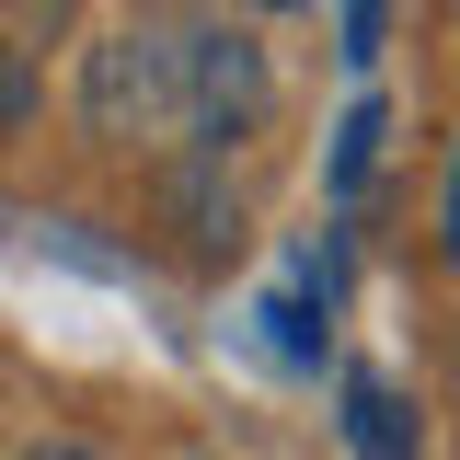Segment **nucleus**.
Listing matches in <instances>:
<instances>
[{
	"mask_svg": "<svg viewBox=\"0 0 460 460\" xmlns=\"http://www.w3.org/2000/svg\"><path fill=\"white\" fill-rule=\"evenodd\" d=\"M438 242H449V253H460V172H449V219H438Z\"/></svg>",
	"mask_w": 460,
	"mask_h": 460,
	"instance_id": "6e6552de",
	"label": "nucleus"
},
{
	"mask_svg": "<svg viewBox=\"0 0 460 460\" xmlns=\"http://www.w3.org/2000/svg\"><path fill=\"white\" fill-rule=\"evenodd\" d=\"M277 115V69L253 35H230V23H196V58H184V150H242L253 127Z\"/></svg>",
	"mask_w": 460,
	"mask_h": 460,
	"instance_id": "f03ea898",
	"label": "nucleus"
},
{
	"mask_svg": "<svg viewBox=\"0 0 460 460\" xmlns=\"http://www.w3.org/2000/svg\"><path fill=\"white\" fill-rule=\"evenodd\" d=\"M368 162H380V104H345V127H334V196H357Z\"/></svg>",
	"mask_w": 460,
	"mask_h": 460,
	"instance_id": "20e7f679",
	"label": "nucleus"
},
{
	"mask_svg": "<svg viewBox=\"0 0 460 460\" xmlns=\"http://www.w3.org/2000/svg\"><path fill=\"white\" fill-rule=\"evenodd\" d=\"M12 127H35V69H23V47L0 35V138Z\"/></svg>",
	"mask_w": 460,
	"mask_h": 460,
	"instance_id": "39448f33",
	"label": "nucleus"
},
{
	"mask_svg": "<svg viewBox=\"0 0 460 460\" xmlns=\"http://www.w3.org/2000/svg\"><path fill=\"white\" fill-rule=\"evenodd\" d=\"M184 58H196V23H115L81 58V127L104 150H138V138H184Z\"/></svg>",
	"mask_w": 460,
	"mask_h": 460,
	"instance_id": "f257e3e1",
	"label": "nucleus"
},
{
	"mask_svg": "<svg viewBox=\"0 0 460 460\" xmlns=\"http://www.w3.org/2000/svg\"><path fill=\"white\" fill-rule=\"evenodd\" d=\"M23 460H115V449H104V438H35Z\"/></svg>",
	"mask_w": 460,
	"mask_h": 460,
	"instance_id": "0eeeda50",
	"label": "nucleus"
},
{
	"mask_svg": "<svg viewBox=\"0 0 460 460\" xmlns=\"http://www.w3.org/2000/svg\"><path fill=\"white\" fill-rule=\"evenodd\" d=\"M253 12H323V0H253Z\"/></svg>",
	"mask_w": 460,
	"mask_h": 460,
	"instance_id": "1a4fd4ad",
	"label": "nucleus"
},
{
	"mask_svg": "<svg viewBox=\"0 0 460 460\" xmlns=\"http://www.w3.org/2000/svg\"><path fill=\"white\" fill-rule=\"evenodd\" d=\"M380 23H392V0H345V58H357V69L380 58Z\"/></svg>",
	"mask_w": 460,
	"mask_h": 460,
	"instance_id": "423d86ee",
	"label": "nucleus"
},
{
	"mask_svg": "<svg viewBox=\"0 0 460 460\" xmlns=\"http://www.w3.org/2000/svg\"><path fill=\"white\" fill-rule=\"evenodd\" d=\"M345 438H357V460H414V449H426L414 414H402V392L368 380V368H345Z\"/></svg>",
	"mask_w": 460,
	"mask_h": 460,
	"instance_id": "7ed1b4c3",
	"label": "nucleus"
}]
</instances>
